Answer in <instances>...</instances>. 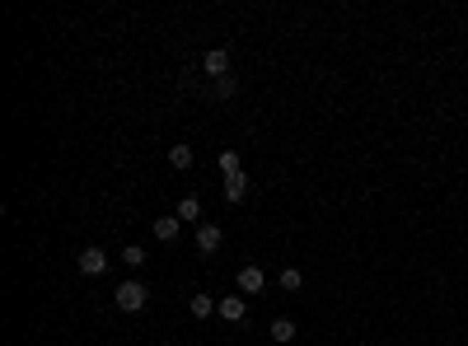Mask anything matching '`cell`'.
I'll use <instances>...</instances> for the list:
<instances>
[{
    "label": "cell",
    "instance_id": "6da1fadb",
    "mask_svg": "<svg viewBox=\"0 0 468 346\" xmlns=\"http://www.w3.org/2000/svg\"><path fill=\"white\" fill-rule=\"evenodd\" d=\"M112 304H117V309L122 313H141L145 304H150V291H145V281H122V286H117V291H112Z\"/></svg>",
    "mask_w": 468,
    "mask_h": 346
},
{
    "label": "cell",
    "instance_id": "7a4b0ae2",
    "mask_svg": "<svg viewBox=\"0 0 468 346\" xmlns=\"http://www.w3.org/2000/svg\"><path fill=\"white\" fill-rule=\"evenodd\" d=\"M75 267L85 271V276H103V271L112 267L108 262V253H103V248H80V257H75Z\"/></svg>",
    "mask_w": 468,
    "mask_h": 346
},
{
    "label": "cell",
    "instance_id": "3957f363",
    "mask_svg": "<svg viewBox=\"0 0 468 346\" xmlns=\"http://www.w3.org/2000/svg\"><path fill=\"white\" fill-rule=\"evenodd\" d=\"M262 286H267V271L257 267V262H248V267H239V295H262Z\"/></svg>",
    "mask_w": 468,
    "mask_h": 346
},
{
    "label": "cell",
    "instance_id": "277c9868",
    "mask_svg": "<svg viewBox=\"0 0 468 346\" xmlns=\"http://www.w3.org/2000/svg\"><path fill=\"white\" fill-rule=\"evenodd\" d=\"M201 70H206L211 80H225L230 75V47H211V52L201 56Z\"/></svg>",
    "mask_w": 468,
    "mask_h": 346
},
{
    "label": "cell",
    "instance_id": "5b68a950",
    "mask_svg": "<svg viewBox=\"0 0 468 346\" xmlns=\"http://www.w3.org/2000/svg\"><path fill=\"white\" fill-rule=\"evenodd\" d=\"M216 313H220L225 323H244L248 300H244V295H225V300H220V309H216Z\"/></svg>",
    "mask_w": 468,
    "mask_h": 346
},
{
    "label": "cell",
    "instance_id": "8992f818",
    "mask_svg": "<svg viewBox=\"0 0 468 346\" xmlns=\"http://www.w3.org/2000/svg\"><path fill=\"white\" fill-rule=\"evenodd\" d=\"M220 244H225L220 225H197V248H201V253H216Z\"/></svg>",
    "mask_w": 468,
    "mask_h": 346
},
{
    "label": "cell",
    "instance_id": "52a82bcc",
    "mask_svg": "<svg viewBox=\"0 0 468 346\" xmlns=\"http://www.w3.org/2000/svg\"><path fill=\"white\" fill-rule=\"evenodd\" d=\"M272 342H281V346H290L295 342V318H286V313H281V318H272Z\"/></svg>",
    "mask_w": 468,
    "mask_h": 346
},
{
    "label": "cell",
    "instance_id": "ba28073f",
    "mask_svg": "<svg viewBox=\"0 0 468 346\" xmlns=\"http://www.w3.org/2000/svg\"><path fill=\"white\" fill-rule=\"evenodd\" d=\"M281 291H286V295H295V291H304V271L300 267H290V262H286V267H281Z\"/></svg>",
    "mask_w": 468,
    "mask_h": 346
},
{
    "label": "cell",
    "instance_id": "9c48e42d",
    "mask_svg": "<svg viewBox=\"0 0 468 346\" xmlns=\"http://www.w3.org/2000/svg\"><path fill=\"white\" fill-rule=\"evenodd\" d=\"M150 229H155V239H164V244H174V239H179V215H159V220L150 225Z\"/></svg>",
    "mask_w": 468,
    "mask_h": 346
},
{
    "label": "cell",
    "instance_id": "30bf717a",
    "mask_svg": "<svg viewBox=\"0 0 468 346\" xmlns=\"http://www.w3.org/2000/svg\"><path fill=\"white\" fill-rule=\"evenodd\" d=\"M188 309H192V318H211V313L220 309V300H211V295H192Z\"/></svg>",
    "mask_w": 468,
    "mask_h": 346
},
{
    "label": "cell",
    "instance_id": "8fae6325",
    "mask_svg": "<svg viewBox=\"0 0 468 346\" xmlns=\"http://www.w3.org/2000/svg\"><path fill=\"white\" fill-rule=\"evenodd\" d=\"M244 192H248V173H230L225 178V197L230 201H244Z\"/></svg>",
    "mask_w": 468,
    "mask_h": 346
},
{
    "label": "cell",
    "instance_id": "7c38bea8",
    "mask_svg": "<svg viewBox=\"0 0 468 346\" xmlns=\"http://www.w3.org/2000/svg\"><path fill=\"white\" fill-rule=\"evenodd\" d=\"M197 215H201V201H197V197H183V201H179V220H183V225H192Z\"/></svg>",
    "mask_w": 468,
    "mask_h": 346
},
{
    "label": "cell",
    "instance_id": "4fadbf2b",
    "mask_svg": "<svg viewBox=\"0 0 468 346\" xmlns=\"http://www.w3.org/2000/svg\"><path fill=\"white\" fill-rule=\"evenodd\" d=\"M169 164H174V168H192V146H183V141H179V146L169 150Z\"/></svg>",
    "mask_w": 468,
    "mask_h": 346
},
{
    "label": "cell",
    "instance_id": "5bb4252c",
    "mask_svg": "<svg viewBox=\"0 0 468 346\" xmlns=\"http://www.w3.org/2000/svg\"><path fill=\"white\" fill-rule=\"evenodd\" d=\"M122 262H127L132 271H141V267H145V253H141L136 244H127V248H122Z\"/></svg>",
    "mask_w": 468,
    "mask_h": 346
},
{
    "label": "cell",
    "instance_id": "9a60e30c",
    "mask_svg": "<svg viewBox=\"0 0 468 346\" xmlns=\"http://www.w3.org/2000/svg\"><path fill=\"white\" fill-rule=\"evenodd\" d=\"M220 168H225V178H230V173H244V159L234 155V150H225V155H220Z\"/></svg>",
    "mask_w": 468,
    "mask_h": 346
},
{
    "label": "cell",
    "instance_id": "2e32d148",
    "mask_svg": "<svg viewBox=\"0 0 468 346\" xmlns=\"http://www.w3.org/2000/svg\"><path fill=\"white\" fill-rule=\"evenodd\" d=\"M216 94H220V99H230V94H234V75H225V80H216Z\"/></svg>",
    "mask_w": 468,
    "mask_h": 346
}]
</instances>
